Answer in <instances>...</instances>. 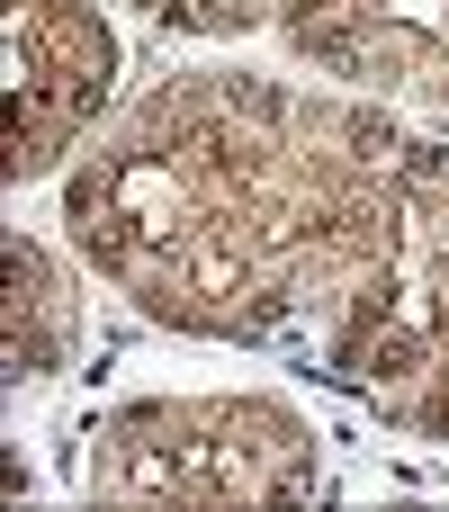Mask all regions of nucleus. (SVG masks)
I'll return each instance as SVG.
<instances>
[{
	"label": "nucleus",
	"instance_id": "nucleus-3",
	"mask_svg": "<svg viewBox=\"0 0 449 512\" xmlns=\"http://www.w3.org/2000/svg\"><path fill=\"white\" fill-rule=\"evenodd\" d=\"M198 288H207V297H234V288H243V261L207 243V252H198Z\"/></svg>",
	"mask_w": 449,
	"mask_h": 512
},
{
	"label": "nucleus",
	"instance_id": "nucleus-6",
	"mask_svg": "<svg viewBox=\"0 0 449 512\" xmlns=\"http://www.w3.org/2000/svg\"><path fill=\"white\" fill-rule=\"evenodd\" d=\"M351 144H360V153H396V135H387L378 117H351Z\"/></svg>",
	"mask_w": 449,
	"mask_h": 512
},
{
	"label": "nucleus",
	"instance_id": "nucleus-5",
	"mask_svg": "<svg viewBox=\"0 0 449 512\" xmlns=\"http://www.w3.org/2000/svg\"><path fill=\"white\" fill-rule=\"evenodd\" d=\"M405 27H449V0H387Z\"/></svg>",
	"mask_w": 449,
	"mask_h": 512
},
{
	"label": "nucleus",
	"instance_id": "nucleus-4",
	"mask_svg": "<svg viewBox=\"0 0 449 512\" xmlns=\"http://www.w3.org/2000/svg\"><path fill=\"white\" fill-rule=\"evenodd\" d=\"M396 333H432V288H396Z\"/></svg>",
	"mask_w": 449,
	"mask_h": 512
},
{
	"label": "nucleus",
	"instance_id": "nucleus-1",
	"mask_svg": "<svg viewBox=\"0 0 449 512\" xmlns=\"http://www.w3.org/2000/svg\"><path fill=\"white\" fill-rule=\"evenodd\" d=\"M108 198L135 216V234H144V243H162V234H171V216H180V180H171L162 162H117V171H108Z\"/></svg>",
	"mask_w": 449,
	"mask_h": 512
},
{
	"label": "nucleus",
	"instance_id": "nucleus-2",
	"mask_svg": "<svg viewBox=\"0 0 449 512\" xmlns=\"http://www.w3.org/2000/svg\"><path fill=\"white\" fill-rule=\"evenodd\" d=\"M225 108H234V117H261V126H270V117H279V90H270V81H225Z\"/></svg>",
	"mask_w": 449,
	"mask_h": 512
}]
</instances>
